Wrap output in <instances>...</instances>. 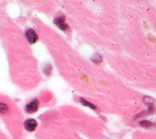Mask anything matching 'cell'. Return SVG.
<instances>
[{"mask_svg":"<svg viewBox=\"0 0 156 139\" xmlns=\"http://www.w3.org/2000/svg\"><path fill=\"white\" fill-rule=\"evenodd\" d=\"M140 124L143 127H152V126L153 125V123L149 122V121H147V120L141 121V122L140 123Z\"/></svg>","mask_w":156,"mask_h":139,"instance_id":"52a82bcc","label":"cell"},{"mask_svg":"<svg viewBox=\"0 0 156 139\" xmlns=\"http://www.w3.org/2000/svg\"><path fill=\"white\" fill-rule=\"evenodd\" d=\"M38 107H39V103L38 100H34L32 102L28 104L26 107V111L28 113H34L38 110Z\"/></svg>","mask_w":156,"mask_h":139,"instance_id":"3957f363","label":"cell"},{"mask_svg":"<svg viewBox=\"0 0 156 139\" xmlns=\"http://www.w3.org/2000/svg\"><path fill=\"white\" fill-rule=\"evenodd\" d=\"M80 102H81V104H84V105H85V106H88L90 107L92 109H95V107L92 104H91V103H89L88 101H87L86 100H85V99H83V98H80Z\"/></svg>","mask_w":156,"mask_h":139,"instance_id":"5b68a950","label":"cell"},{"mask_svg":"<svg viewBox=\"0 0 156 139\" xmlns=\"http://www.w3.org/2000/svg\"><path fill=\"white\" fill-rule=\"evenodd\" d=\"M37 125L38 123L35 119H26L25 121V123H24V126H25V128L26 130L29 131V132H32L34 131L37 127Z\"/></svg>","mask_w":156,"mask_h":139,"instance_id":"6da1fadb","label":"cell"},{"mask_svg":"<svg viewBox=\"0 0 156 139\" xmlns=\"http://www.w3.org/2000/svg\"><path fill=\"white\" fill-rule=\"evenodd\" d=\"M26 37L30 44H34L38 40V36L32 29H29L26 32Z\"/></svg>","mask_w":156,"mask_h":139,"instance_id":"7a4b0ae2","label":"cell"},{"mask_svg":"<svg viewBox=\"0 0 156 139\" xmlns=\"http://www.w3.org/2000/svg\"><path fill=\"white\" fill-rule=\"evenodd\" d=\"M8 110H9V108H8L7 105L0 103V113L6 114L8 111Z\"/></svg>","mask_w":156,"mask_h":139,"instance_id":"8992f818","label":"cell"},{"mask_svg":"<svg viewBox=\"0 0 156 139\" xmlns=\"http://www.w3.org/2000/svg\"><path fill=\"white\" fill-rule=\"evenodd\" d=\"M55 24L56 26L58 27L59 29H61L62 30H66L67 28H68V26L67 24L65 23V18L64 17H59V18H57L55 19L54 21Z\"/></svg>","mask_w":156,"mask_h":139,"instance_id":"277c9868","label":"cell"}]
</instances>
